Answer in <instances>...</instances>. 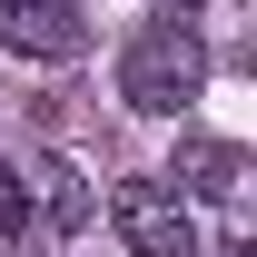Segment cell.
<instances>
[{
	"mask_svg": "<svg viewBox=\"0 0 257 257\" xmlns=\"http://www.w3.org/2000/svg\"><path fill=\"white\" fill-rule=\"evenodd\" d=\"M198 89H208V40H198L188 20H149V30L119 50V99L139 119H178Z\"/></svg>",
	"mask_w": 257,
	"mask_h": 257,
	"instance_id": "6da1fadb",
	"label": "cell"
},
{
	"mask_svg": "<svg viewBox=\"0 0 257 257\" xmlns=\"http://www.w3.org/2000/svg\"><path fill=\"white\" fill-rule=\"evenodd\" d=\"M109 227H119V247H128V257H208V247H198L188 198L168 188V178H128V188L109 198Z\"/></svg>",
	"mask_w": 257,
	"mask_h": 257,
	"instance_id": "7a4b0ae2",
	"label": "cell"
},
{
	"mask_svg": "<svg viewBox=\"0 0 257 257\" xmlns=\"http://www.w3.org/2000/svg\"><path fill=\"white\" fill-rule=\"evenodd\" d=\"M0 50L60 69V60L89 50V20H79V0H0Z\"/></svg>",
	"mask_w": 257,
	"mask_h": 257,
	"instance_id": "3957f363",
	"label": "cell"
},
{
	"mask_svg": "<svg viewBox=\"0 0 257 257\" xmlns=\"http://www.w3.org/2000/svg\"><path fill=\"white\" fill-rule=\"evenodd\" d=\"M178 198H198V208H237L247 198V149L237 139H178V159L159 168Z\"/></svg>",
	"mask_w": 257,
	"mask_h": 257,
	"instance_id": "277c9868",
	"label": "cell"
},
{
	"mask_svg": "<svg viewBox=\"0 0 257 257\" xmlns=\"http://www.w3.org/2000/svg\"><path fill=\"white\" fill-rule=\"evenodd\" d=\"M20 198H30V218L50 227V237H79V227H89V178H79V159H60V149H40L30 168H20Z\"/></svg>",
	"mask_w": 257,
	"mask_h": 257,
	"instance_id": "5b68a950",
	"label": "cell"
},
{
	"mask_svg": "<svg viewBox=\"0 0 257 257\" xmlns=\"http://www.w3.org/2000/svg\"><path fill=\"white\" fill-rule=\"evenodd\" d=\"M20 218H30V198H20V168H0V237H20Z\"/></svg>",
	"mask_w": 257,
	"mask_h": 257,
	"instance_id": "8992f818",
	"label": "cell"
},
{
	"mask_svg": "<svg viewBox=\"0 0 257 257\" xmlns=\"http://www.w3.org/2000/svg\"><path fill=\"white\" fill-rule=\"evenodd\" d=\"M198 10H208V0H168V20H198Z\"/></svg>",
	"mask_w": 257,
	"mask_h": 257,
	"instance_id": "52a82bcc",
	"label": "cell"
}]
</instances>
